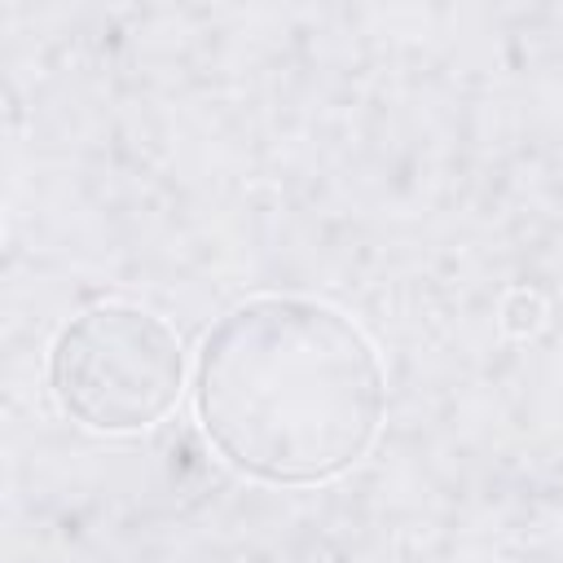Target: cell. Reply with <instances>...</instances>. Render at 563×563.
<instances>
[{
	"label": "cell",
	"instance_id": "obj_1",
	"mask_svg": "<svg viewBox=\"0 0 563 563\" xmlns=\"http://www.w3.org/2000/svg\"><path fill=\"white\" fill-rule=\"evenodd\" d=\"M387 405L369 334L334 303L255 295L229 308L194 361L211 449L260 484H325L378 440Z\"/></svg>",
	"mask_w": 563,
	"mask_h": 563
},
{
	"label": "cell",
	"instance_id": "obj_2",
	"mask_svg": "<svg viewBox=\"0 0 563 563\" xmlns=\"http://www.w3.org/2000/svg\"><path fill=\"white\" fill-rule=\"evenodd\" d=\"M48 383L70 422L97 435H136L176 409L185 347L150 308L92 303L57 330Z\"/></svg>",
	"mask_w": 563,
	"mask_h": 563
},
{
	"label": "cell",
	"instance_id": "obj_3",
	"mask_svg": "<svg viewBox=\"0 0 563 563\" xmlns=\"http://www.w3.org/2000/svg\"><path fill=\"white\" fill-rule=\"evenodd\" d=\"M541 321H545V299L537 295V290H510L506 295V303H501V325L510 330V334H537L541 330Z\"/></svg>",
	"mask_w": 563,
	"mask_h": 563
}]
</instances>
